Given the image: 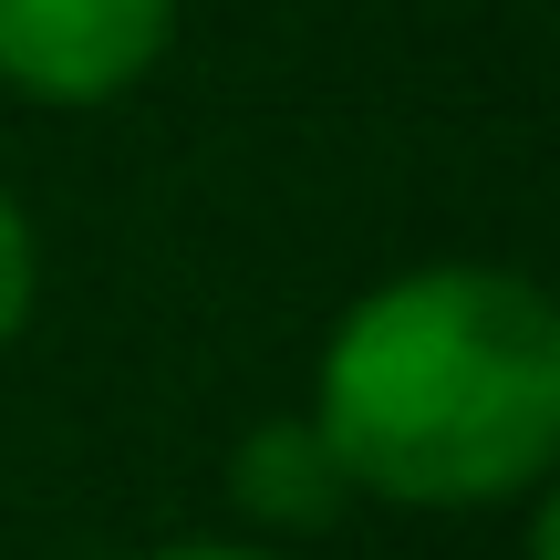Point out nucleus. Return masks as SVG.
I'll list each match as a JSON object with an SVG mask.
<instances>
[{"label": "nucleus", "mask_w": 560, "mask_h": 560, "mask_svg": "<svg viewBox=\"0 0 560 560\" xmlns=\"http://www.w3.org/2000/svg\"><path fill=\"white\" fill-rule=\"evenodd\" d=\"M301 416L342 457L353 499H529L560 457V301L499 260L395 270L332 322Z\"/></svg>", "instance_id": "1"}, {"label": "nucleus", "mask_w": 560, "mask_h": 560, "mask_svg": "<svg viewBox=\"0 0 560 560\" xmlns=\"http://www.w3.org/2000/svg\"><path fill=\"white\" fill-rule=\"evenodd\" d=\"M177 42V0H0V94L42 115L125 104Z\"/></svg>", "instance_id": "2"}, {"label": "nucleus", "mask_w": 560, "mask_h": 560, "mask_svg": "<svg viewBox=\"0 0 560 560\" xmlns=\"http://www.w3.org/2000/svg\"><path fill=\"white\" fill-rule=\"evenodd\" d=\"M229 499H240L249 529H332L342 509H353V478H342V457L322 446L312 416H270L240 436V457H229Z\"/></svg>", "instance_id": "3"}, {"label": "nucleus", "mask_w": 560, "mask_h": 560, "mask_svg": "<svg viewBox=\"0 0 560 560\" xmlns=\"http://www.w3.org/2000/svg\"><path fill=\"white\" fill-rule=\"evenodd\" d=\"M32 301H42V240H32V208L0 187V353L21 342Z\"/></svg>", "instance_id": "4"}, {"label": "nucleus", "mask_w": 560, "mask_h": 560, "mask_svg": "<svg viewBox=\"0 0 560 560\" xmlns=\"http://www.w3.org/2000/svg\"><path fill=\"white\" fill-rule=\"evenodd\" d=\"M136 560H280L260 540H166V550H136Z\"/></svg>", "instance_id": "5"}]
</instances>
